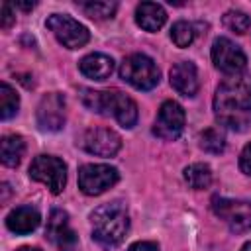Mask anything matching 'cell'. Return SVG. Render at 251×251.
Returning <instances> with one entry per match:
<instances>
[{
	"instance_id": "e0dca14e",
	"label": "cell",
	"mask_w": 251,
	"mask_h": 251,
	"mask_svg": "<svg viewBox=\"0 0 251 251\" xmlns=\"http://www.w3.org/2000/svg\"><path fill=\"white\" fill-rule=\"evenodd\" d=\"M167 20V14L163 10L161 4H155V2H141L137 8H135V22L141 29L145 31H157L163 27Z\"/></svg>"
},
{
	"instance_id": "7a4b0ae2",
	"label": "cell",
	"mask_w": 251,
	"mask_h": 251,
	"mask_svg": "<svg viewBox=\"0 0 251 251\" xmlns=\"http://www.w3.org/2000/svg\"><path fill=\"white\" fill-rule=\"evenodd\" d=\"M82 102H84V106H88L90 110H94L98 114L112 116L124 127H133L137 122V104L133 102V98H129L127 94H124L118 88H110V90L84 88Z\"/></svg>"
},
{
	"instance_id": "cb8c5ba5",
	"label": "cell",
	"mask_w": 251,
	"mask_h": 251,
	"mask_svg": "<svg viewBox=\"0 0 251 251\" xmlns=\"http://www.w3.org/2000/svg\"><path fill=\"white\" fill-rule=\"evenodd\" d=\"M222 22H224V25H226L229 31H233V33H245V31L249 29V25H251L249 16L243 14V12H239V10H229V12H226L224 18H222Z\"/></svg>"
},
{
	"instance_id": "7c38bea8",
	"label": "cell",
	"mask_w": 251,
	"mask_h": 251,
	"mask_svg": "<svg viewBox=\"0 0 251 251\" xmlns=\"http://www.w3.org/2000/svg\"><path fill=\"white\" fill-rule=\"evenodd\" d=\"M37 126L43 131H59L65 126V98L59 92H49L37 106Z\"/></svg>"
},
{
	"instance_id": "5bb4252c",
	"label": "cell",
	"mask_w": 251,
	"mask_h": 251,
	"mask_svg": "<svg viewBox=\"0 0 251 251\" xmlns=\"http://www.w3.org/2000/svg\"><path fill=\"white\" fill-rule=\"evenodd\" d=\"M171 86L182 96H194L198 92V71L192 61H178L171 67Z\"/></svg>"
},
{
	"instance_id": "603a6c76",
	"label": "cell",
	"mask_w": 251,
	"mask_h": 251,
	"mask_svg": "<svg viewBox=\"0 0 251 251\" xmlns=\"http://www.w3.org/2000/svg\"><path fill=\"white\" fill-rule=\"evenodd\" d=\"M194 37H196V27H194V24L184 22V20L173 24V27H171V39H173V43H175L176 47H188V45L194 41Z\"/></svg>"
},
{
	"instance_id": "30bf717a",
	"label": "cell",
	"mask_w": 251,
	"mask_h": 251,
	"mask_svg": "<svg viewBox=\"0 0 251 251\" xmlns=\"http://www.w3.org/2000/svg\"><path fill=\"white\" fill-rule=\"evenodd\" d=\"M212 61L216 65L218 71H222L224 75H239L245 69L247 57L241 51L239 45H235L231 39L227 37H218L212 45Z\"/></svg>"
},
{
	"instance_id": "52a82bcc",
	"label": "cell",
	"mask_w": 251,
	"mask_h": 251,
	"mask_svg": "<svg viewBox=\"0 0 251 251\" xmlns=\"http://www.w3.org/2000/svg\"><path fill=\"white\" fill-rule=\"evenodd\" d=\"M212 210L218 218H222L231 231L243 233L251 229V200H231L214 196Z\"/></svg>"
},
{
	"instance_id": "5b68a950",
	"label": "cell",
	"mask_w": 251,
	"mask_h": 251,
	"mask_svg": "<svg viewBox=\"0 0 251 251\" xmlns=\"http://www.w3.org/2000/svg\"><path fill=\"white\" fill-rule=\"evenodd\" d=\"M45 25L57 37V41L63 43L67 49H80L90 39L88 29L80 22H76L75 18H71L67 14H51L47 18Z\"/></svg>"
},
{
	"instance_id": "4fadbf2b",
	"label": "cell",
	"mask_w": 251,
	"mask_h": 251,
	"mask_svg": "<svg viewBox=\"0 0 251 251\" xmlns=\"http://www.w3.org/2000/svg\"><path fill=\"white\" fill-rule=\"evenodd\" d=\"M47 237L57 245L59 251H75L76 235L69 226V216L63 210H53L47 220Z\"/></svg>"
},
{
	"instance_id": "484cf974",
	"label": "cell",
	"mask_w": 251,
	"mask_h": 251,
	"mask_svg": "<svg viewBox=\"0 0 251 251\" xmlns=\"http://www.w3.org/2000/svg\"><path fill=\"white\" fill-rule=\"evenodd\" d=\"M14 20H16V16H14V12H12V6H10L8 2H4V4H2V22H0L2 29H8V27L14 24Z\"/></svg>"
},
{
	"instance_id": "9a60e30c",
	"label": "cell",
	"mask_w": 251,
	"mask_h": 251,
	"mask_svg": "<svg viewBox=\"0 0 251 251\" xmlns=\"http://www.w3.org/2000/svg\"><path fill=\"white\" fill-rule=\"evenodd\" d=\"M41 218H39V212L31 206H20V208H14L8 218H6V226L12 233H18V235H25V233H31L37 226H39Z\"/></svg>"
},
{
	"instance_id": "ffe728a7",
	"label": "cell",
	"mask_w": 251,
	"mask_h": 251,
	"mask_svg": "<svg viewBox=\"0 0 251 251\" xmlns=\"http://www.w3.org/2000/svg\"><path fill=\"white\" fill-rule=\"evenodd\" d=\"M18 106H20L18 92L8 82H2L0 84V118L2 120H10L18 112Z\"/></svg>"
},
{
	"instance_id": "7402d4cb",
	"label": "cell",
	"mask_w": 251,
	"mask_h": 251,
	"mask_svg": "<svg viewBox=\"0 0 251 251\" xmlns=\"http://www.w3.org/2000/svg\"><path fill=\"white\" fill-rule=\"evenodd\" d=\"M78 8L92 20H108L116 14V2H78Z\"/></svg>"
},
{
	"instance_id": "ac0fdd59",
	"label": "cell",
	"mask_w": 251,
	"mask_h": 251,
	"mask_svg": "<svg viewBox=\"0 0 251 251\" xmlns=\"http://www.w3.org/2000/svg\"><path fill=\"white\" fill-rule=\"evenodd\" d=\"M25 153V141L22 135H4L0 143V157L6 167H18Z\"/></svg>"
},
{
	"instance_id": "d6986e66",
	"label": "cell",
	"mask_w": 251,
	"mask_h": 251,
	"mask_svg": "<svg viewBox=\"0 0 251 251\" xmlns=\"http://www.w3.org/2000/svg\"><path fill=\"white\" fill-rule=\"evenodd\" d=\"M184 180L194 190H204L212 184V171L204 163H192L184 169Z\"/></svg>"
},
{
	"instance_id": "6da1fadb",
	"label": "cell",
	"mask_w": 251,
	"mask_h": 251,
	"mask_svg": "<svg viewBox=\"0 0 251 251\" xmlns=\"http://www.w3.org/2000/svg\"><path fill=\"white\" fill-rule=\"evenodd\" d=\"M214 116L220 126L243 131L251 124V75L227 76L214 94Z\"/></svg>"
},
{
	"instance_id": "ba28073f",
	"label": "cell",
	"mask_w": 251,
	"mask_h": 251,
	"mask_svg": "<svg viewBox=\"0 0 251 251\" xmlns=\"http://www.w3.org/2000/svg\"><path fill=\"white\" fill-rule=\"evenodd\" d=\"M120 178L116 167L102 165V163H88L82 165L78 171V188L88 196H98L112 188Z\"/></svg>"
},
{
	"instance_id": "2e32d148",
	"label": "cell",
	"mask_w": 251,
	"mask_h": 251,
	"mask_svg": "<svg viewBox=\"0 0 251 251\" xmlns=\"http://www.w3.org/2000/svg\"><path fill=\"white\" fill-rule=\"evenodd\" d=\"M78 69L84 76L92 80H104L114 73V61L104 53H90L80 59Z\"/></svg>"
},
{
	"instance_id": "9c48e42d",
	"label": "cell",
	"mask_w": 251,
	"mask_h": 251,
	"mask_svg": "<svg viewBox=\"0 0 251 251\" xmlns=\"http://www.w3.org/2000/svg\"><path fill=\"white\" fill-rule=\"evenodd\" d=\"M184 110L178 102L175 100H167L161 104L157 118H155V126H153V133L165 141H175L182 129H184Z\"/></svg>"
},
{
	"instance_id": "277c9868",
	"label": "cell",
	"mask_w": 251,
	"mask_h": 251,
	"mask_svg": "<svg viewBox=\"0 0 251 251\" xmlns=\"http://www.w3.org/2000/svg\"><path fill=\"white\" fill-rule=\"evenodd\" d=\"M120 76L137 90H151L161 80V71L155 61L143 53H133L124 59L120 67Z\"/></svg>"
},
{
	"instance_id": "44dd1931",
	"label": "cell",
	"mask_w": 251,
	"mask_h": 251,
	"mask_svg": "<svg viewBox=\"0 0 251 251\" xmlns=\"http://www.w3.org/2000/svg\"><path fill=\"white\" fill-rule=\"evenodd\" d=\"M198 141H200V147H202L204 151L212 153V155H218V153H222V151L226 149V135H224V131L218 129V127H208V129H204V131L200 133Z\"/></svg>"
},
{
	"instance_id": "f1b7e54d",
	"label": "cell",
	"mask_w": 251,
	"mask_h": 251,
	"mask_svg": "<svg viewBox=\"0 0 251 251\" xmlns=\"http://www.w3.org/2000/svg\"><path fill=\"white\" fill-rule=\"evenodd\" d=\"M18 251H41V249H37V247H20Z\"/></svg>"
},
{
	"instance_id": "3957f363",
	"label": "cell",
	"mask_w": 251,
	"mask_h": 251,
	"mask_svg": "<svg viewBox=\"0 0 251 251\" xmlns=\"http://www.w3.org/2000/svg\"><path fill=\"white\" fill-rule=\"evenodd\" d=\"M92 237L104 247H116L124 241L129 229V216L122 202H110L98 206L90 214Z\"/></svg>"
},
{
	"instance_id": "f546056e",
	"label": "cell",
	"mask_w": 251,
	"mask_h": 251,
	"mask_svg": "<svg viewBox=\"0 0 251 251\" xmlns=\"http://www.w3.org/2000/svg\"><path fill=\"white\" fill-rule=\"evenodd\" d=\"M241 251H251V241H249V243H245V245L241 247Z\"/></svg>"
},
{
	"instance_id": "d4e9b609",
	"label": "cell",
	"mask_w": 251,
	"mask_h": 251,
	"mask_svg": "<svg viewBox=\"0 0 251 251\" xmlns=\"http://www.w3.org/2000/svg\"><path fill=\"white\" fill-rule=\"evenodd\" d=\"M239 167H241V171H243L245 175L251 176V143H247V145L243 147V151H241V155H239Z\"/></svg>"
},
{
	"instance_id": "83f0119b",
	"label": "cell",
	"mask_w": 251,
	"mask_h": 251,
	"mask_svg": "<svg viewBox=\"0 0 251 251\" xmlns=\"http://www.w3.org/2000/svg\"><path fill=\"white\" fill-rule=\"evenodd\" d=\"M35 6V2L33 4H29V2H18V8H22V10H31Z\"/></svg>"
},
{
	"instance_id": "4316f807",
	"label": "cell",
	"mask_w": 251,
	"mask_h": 251,
	"mask_svg": "<svg viewBox=\"0 0 251 251\" xmlns=\"http://www.w3.org/2000/svg\"><path fill=\"white\" fill-rule=\"evenodd\" d=\"M127 251H159V247L153 241H137V243L129 245Z\"/></svg>"
},
{
	"instance_id": "8992f818",
	"label": "cell",
	"mask_w": 251,
	"mask_h": 251,
	"mask_svg": "<svg viewBox=\"0 0 251 251\" xmlns=\"http://www.w3.org/2000/svg\"><path fill=\"white\" fill-rule=\"evenodd\" d=\"M29 176L45 184L53 194H61L67 184V167L53 155H39L29 165Z\"/></svg>"
},
{
	"instance_id": "8fae6325",
	"label": "cell",
	"mask_w": 251,
	"mask_h": 251,
	"mask_svg": "<svg viewBox=\"0 0 251 251\" xmlns=\"http://www.w3.org/2000/svg\"><path fill=\"white\" fill-rule=\"evenodd\" d=\"M80 145L92 155L112 157L120 151L122 137L114 129H108V127H90V129L84 131V135L80 139Z\"/></svg>"
}]
</instances>
